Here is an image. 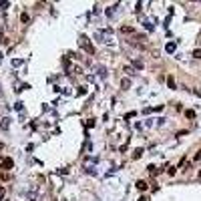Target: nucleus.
<instances>
[{
  "label": "nucleus",
  "instance_id": "obj_1",
  "mask_svg": "<svg viewBox=\"0 0 201 201\" xmlns=\"http://www.w3.org/2000/svg\"><path fill=\"white\" fill-rule=\"evenodd\" d=\"M79 44H80V48H82V50H87L88 54H93V52H94V46H93V44H91V40H88L87 36H80Z\"/></svg>",
  "mask_w": 201,
  "mask_h": 201
},
{
  "label": "nucleus",
  "instance_id": "obj_2",
  "mask_svg": "<svg viewBox=\"0 0 201 201\" xmlns=\"http://www.w3.org/2000/svg\"><path fill=\"white\" fill-rule=\"evenodd\" d=\"M12 165H14V161L10 159V157H4V159L0 161V167L4 169V171H8V169H12Z\"/></svg>",
  "mask_w": 201,
  "mask_h": 201
},
{
  "label": "nucleus",
  "instance_id": "obj_3",
  "mask_svg": "<svg viewBox=\"0 0 201 201\" xmlns=\"http://www.w3.org/2000/svg\"><path fill=\"white\" fill-rule=\"evenodd\" d=\"M4 197H6V187H4V185H0V201L4 199Z\"/></svg>",
  "mask_w": 201,
  "mask_h": 201
},
{
  "label": "nucleus",
  "instance_id": "obj_4",
  "mask_svg": "<svg viewBox=\"0 0 201 201\" xmlns=\"http://www.w3.org/2000/svg\"><path fill=\"white\" fill-rule=\"evenodd\" d=\"M137 187H139L141 191H145V189H147V183H145V181H137Z\"/></svg>",
  "mask_w": 201,
  "mask_h": 201
},
{
  "label": "nucleus",
  "instance_id": "obj_5",
  "mask_svg": "<svg viewBox=\"0 0 201 201\" xmlns=\"http://www.w3.org/2000/svg\"><path fill=\"white\" fill-rule=\"evenodd\" d=\"M121 30H123V32H125V34H129V32L133 34V28H131V26H123V28H121Z\"/></svg>",
  "mask_w": 201,
  "mask_h": 201
},
{
  "label": "nucleus",
  "instance_id": "obj_6",
  "mask_svg": "<svg viewBox=\"0 0 201 201\" xmlns=\"http://www.w3.org/2000/svg\"><path fill=\"white\" fill-rule=\"evenodd\" d=\"M167 50H169V52H173V50H175V44H173V42H169V44H167Z\"/></svg>",
  "mask_w": 201,
  "mask_h": 201
},
{
  "label": "nucleus",
  "instance_id": "obj_7",
  "mask_svg": "<svg viewBox=\"0 0 201 201\" xmlns=\"http://www.w3.org/2000/svg\"><path fill=\"white\" fill-rule=\"evenodd\" d=\"M121 87H123V88H127V87H129V79L123 80V82H121Z\"/></svg>",
  "mask_w": 201,
  "mask_h": 201
},
{
  "label": "nucleus",
  "instance_id": "obj_8",
  "mask_svg": "<svg viewBox=\"0 0 201 201\" xmlns=\"http://www.w3.org/2000/svg\"><path fill=\"white\" fill-rule=\"evenodd\" d=\"M193 56H195V58H201V50H195V52H193Z\"/></svg>",
  "mask_w": 201,
  "mask_h": 201
},
{
  "label": "nucleus",
  "instance_id": "obj_9",
  "mask_svg": "<svg viewBox=\"0 0 201 201\" xmlns=\"http://www.w3.org/2000/svg\"><path fill=\"white\" fill-rule=\"evenodd\" d=\"M0 179H10V175H6V173H0Z\"/></svg>",
  "mask_w": 201,
  "mask_h": 201
},
{
  "label": "nucleus",
  "instance_id": "obj_10",
  "mask_svg": "<svg viewBox=\"0 0 201 201\" xmlns=\"http://www.w3.org/2000/svg\"><path fill=\"white\" fill-rule=\"evenodd\" d=\"M139 201H149V199H147V197H141V199H139Z\"/></svg>",
  "mask_w": 201,
  "mask_h": 201
},
{
  "label": "nucleus",
  "instance_id": "obj_11",
  "mask_svg": "<svg viewBox=\"0 0 201 201\" xmlns=\"http://www.w3.org/2000/svg\"><path fill=\"white\" fill-rule=\"evenodd\" d=\"M2 149H4V145H2V143H0V151H2Z\"/></svg>",
  "mask_w": 201,
  "mask_h": 201
},
{
  "label": "nucleus",
  "instance_id": "obj_12",
  "mask_svg": "<svg viewBox=\"0 0 201 201\" xmlns=\"http://www.w3.org/2000/svg\"><path fill=\"white\" fill-rule=\"evenodd\" d=\"M0 129H2V123H0Z\"/></svg>",
  "mask_w": 201,
  "mask_h": 201
}]
</instances>
